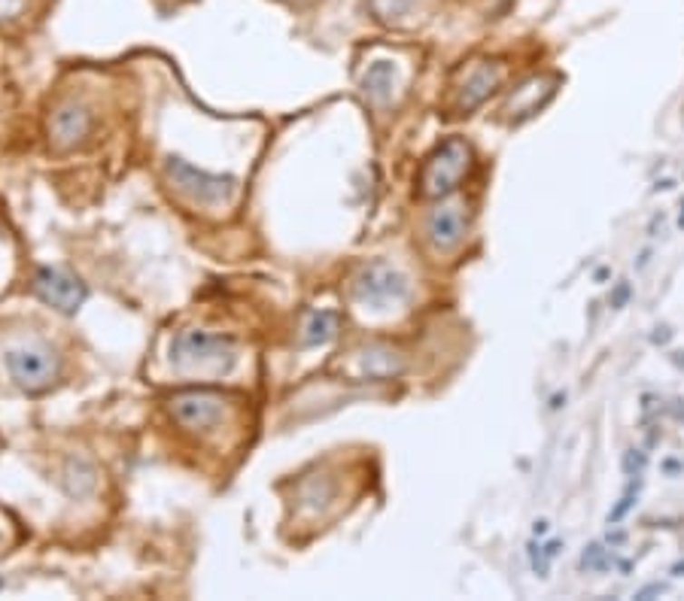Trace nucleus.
I'll use <instances>...</instances> for the list:
<instances>
[{
    "label": "nucleus",
    "mask_w": 684,
    "mask_h": 601,
    "mask_svg": "<svg viewBox=\"0 0 684 601\" xmlns=\"http://www.w3.org/2000/svg\"><path fill=\"white\" fill-rule=\"evenodd\" d=\"M472 164V150L469 143L460 141V137H447L445 143L435 146V152L423 161L420 168V198L438 200L447 198L460 189L463 177L469 173Z\"/></svg>",
    "instance_id": "nucleus-1"
},
{
    "label": "nucleus",
    "mask_w": 684,
    "mask_h": 601,
    "mask_svg": "<svg viewBox=\"0 0 684 601\" xmlns=\"http://www.w3.org/2000/svg\"><path fill=\"white\" fill-rule=\"evenodd\" d=\"M6 371L24 395H43L62 377V359L49 344L34 341L6 353Z\"/></svg>",
    "instance_id": "nucleus-2"
},
{
    "label": "nucleus",
    "mask_w": 684,
    "mask_h": 601,
    "mask_svg": "<svg viewBox=\"0 0 684 601\" xmlns=\"http://www.w3.org/2000/svg\"><path fill=\"white\" fill-rule=\"evenodd\" d=\"M238 359L235 341L204 328H186L171 341V362L177 368H213L229 371Z\"/></svg>",
    "instance_id": "nucleus-3"
},
{
    "label": "nucleus",
    "mask_w": 684,
    "mask_h": 601,
    "mask_svg": "<svg viewBox=\"0 0 684 601\" xmlns=\"http://www.w3.org/2000/svg\"><path fill=\"white\" fill-rule=\"evenodd\" d=\"M353 298L368 307H386V304H402L411 295V280L398 267L386 261H366L350 280Z\"/></svg>",
    "instance_id": "nucleus-4"
},
{
    "label": "nucleus",
    "mask_w": 684,
    "mask_h": 601,
    "mask_svg": "<svg viewBox=\"0 0 684 601\" xmlns=\"http://www.w3.org/2000/svg\"><path fill=\"white\" fill-rule=\"evenodd\" d=\"M164 173H168V179L174 182L183 195H189L195 204H201V207L229 204V200L235 198V191H238V179L235 177L198 170L183 159H168V161H164Z\"/></svg>",
    "instance_id": "nucleus-5"
},
{
    "label": "nucleus",
    "mask_w": 684,
    "mask_h": 601,
    "mask_svg": "<svg viewBox=\"0 0 684 601\" xmlns=\"http://www.w3.org/2000/svg\"><path fill=\"white\" fill-rule=\"evenodd\" d=\"M225 398L216 389H183L168 401V411L177 425L189 431H210L222 422L225 416Z\"/></svg>",
    "instance_id": "nucleus-6"
},
{
    "label": "nucleus",
    "mask_w": 684,
    "mask_h": 601,
    "mask_svg": "<svg viewBox=\"0 0 684 601\" xmlns=\"http://www.w3.org/2000/svg\"><path fill=\"white\" fill-rule=\"evenodd\" d=\"M34 295L55 307L58 313H76L89 298V289H85L83 280H76L73 274L62 271V267H40L34 274Z\"/></svg>",
    "instance_id": "nucleus-7"
},
{
    "label": "nucleus",
    "mask_w": 684,
    "mask_h": 601,
    "mask_svg": "<svg viewBox=\"0 0 684 601\" xmlns=\"http://www.w3.org/2000/svg\"><path fill=\"white\" fill-rule=\"evenodd\" d=\"M92 128H94L92 110L83 107V103H76V101H67L52 112L49 141L58 152H67V150H76V146L92 134Z\"/></svg>",
    "instance_id": "nucleus-8"
},
{
    "label": "nucleus",
    "mask_w": 684,
    "mask_h": 601,
    "mask_svg": "<svg viewBox=\"0 0 684 601\" xmlns=\"http://www.w3.org/2000/svg\"><path fill=\"white\" fill-rule=\"evenodd\" d=\"M465 228H469V219H465L463 207L456 204H441L426 216V240L435 252H450L460 247Z\"/></svg>",
    "instance_id": "nucleus-9"
},
{
    "label": "nucleus",
    "mask_w": 684,
    "mask_h": 601,
    "mask_svg": "<svg viewBox=\"0 0 684 601\" xmlns=\"http://www.w3.org/2000/svg\"><path fill=\"white\" fill-rule=\"evenodd\" d=\"M553 85H557V76H533V80L521 82L505 103L508 119H526L533 112H539L557 92Z\"/></svg>",
    "instance_id": "nucleus-10"
},
{
    "label": "nucleus",
    "mask_w": 684,
    "mask_h": 601,
    "mask_svg": "<svg viewBox=\"0 0 684 601\" xmlns=\"http://www.w3.org/2000/svg\"><path fill=\"white\" fill-rule=\"evenodd\" d=\"M499 82H502V71L496 64H474L469 76H465V82L460 85V94H456V110L460 112L478 110L481 103L499 89Z\"/></svg>",
    "instance_id": "nucleus-11"
},
{
    "label": "nucleus",
    "mask_w": 684,
    "mask_h": 601,
    "mask_svg": "<svg viewBox=\"0 0 684 601\" xmlns=\"http://www.w3.org/2000/svg\"><path fill=\"white\" fill-rule=\"evenodd\" d=\"M359 364H362V373H366V377H375V380H389V377H396V373H402V368H405L402 355L386 344L366 346L359 355Z\"/></svg>",
    "instance_id": "nucleus-12"
},
{
    "label": "nucleus",
    "mask_w": 684,
    "mask_h": 601,
    "mask_svg": "<svg viewBox=\"0 0 684 601\" xmlns=\"http://www.w3.org/2000/svg\"><path fill=\"white\" fill-rule=\"evenodd\" d=\"M362 92L371 103H386L396 92V64L393 61H371L362 73Z\"/></svg>",
    "instance_id": "nucleus-13"
},
{
    "label": "nucleus",
    "mask_w": 684,
    "mask_h": 601,
    "mask_svg": "<svg viewBox=\"0 0 684 601\" xmlns=\"http://www.w3.org/2000/svg\"><path fill=\"white\" fill-rule=\"evenodd\" d=\"M337 328H341V313L337 310H314L305 322V334H301V344L305 346H323L337 337Z\"/></svg>",
    "instance_id": "nucleus-14"
},
{
    "label": "nucleus",
    "mask_w": 684,
    "mask_h": 601,
    "mask_svg": "<svg viewBox=\"0 0 684 601\" xmlns=\"http://www.w3.org/2000/svg\"><path fill=\"white\" fill-rule=\"evenodd\" d=\"M414 0H368V10L375 13L380 22H398L411 13Z\"/></svg>",
    "instance_id": "nucleus-15"
},
{
    "label": "nucleus",
    "mask_w": 684,
    "mask_h": 601,
    "mask_svg": "<svg viewBox=\"0 0 684 601\" xmlns=\"http://www.w3.org/2000/svg\"><path fill=\"white\" fill-rule=\"evenodd\" d=\"M332 499V483L326 477H314V480L301 483V501L305 508H323V504Z\"/></svg>",
    "instance_id": "nucleus-16"
},
{
    "label": "nucleus",
    "mask_w": 684,
    "mask_h": 601,
    "mask_svg": "<svg viewBox=\"0 0 684 601\" xmlns=\"http://www.w3.org/2000/svg\"><path fill=\"white\" fill-rule=\"evenodd\" d=\"M581 568H584V571H596V574L609 571V568H611V553L605 550L602 544L584 547V553H581Z\"/></svg>",
    "instance_id": "nucleus-17"
},
{
    "label": "nucleus",
    "mask_w": 684,
    "mask_h": 601,
    "mask_svg": "<svg viewBox=\"0 0 684 601\" xmlns=\"http://www.w3.org/2000/svg\"><path fill=\"white\" fill-rule=\"evenodd\" d=\"M620 465H623V471H627V477H642V471L648 468V456L642 450H627Z\"/></svg>",
    "instance_id": "nucleus-18"
},
{
    "label": "nucleus",
    "mask_w": 684,
    "mask_h": 601,
    "mask_svg": "<svg viewBox=\"0 0 684 601\" xmlns=\"http://www.w3.org/2000/svg\"><path fill=\"white\" fill-rule=\"evenodd\" d=\"M630 298H633V286H630V280H618V283H614V289L609 295L611 310H623L630 304Z\"/></svg>",
    "instance_id": "nucleus-19"
},
{
    "label": "nucleus",
    "mask_w": 684,
    "mask_h": 601,
    "mask_svg": "<svg viewBox=\"0 0 684 601\" xmlns=\"http://www.w3.org/2000/svg\"><path fill=\"white\" fill-rule=\"evenodd\" d=\"M530 562H533V571L539 574V577H548V571H551V556L544 553V547L542 544H530Z\"/></svg>",
    "instance_id": "nucleus-20"
},
{
    "label": "nucleus",
    "mask_w": 684,
    "mask_h": 601,
    "mask_svg": "<svg viewBox=\"0 0 684 601\" xmlns=\"http://www.w3.org/2000/svg\"><path fill=\"white\" fill-rule=\"evenodd\" d=\"M633 504H636V499H633V490H630V492H627V495H623V499H620V504H618V508H614V510L609 513V526H618V522H620L623 517H627V510L633 508Z\"/></svg>",
    "instance_id": "nucleus-21"
},
{
    "label": "nucleus",
    "mask_w": 684,
    "mask_h": 601,
    "mask_svg": "<svg viewBox=\"0 0 684 601\" xmlns=\"http://www.w3.org/2000/svg\"><path fill=\"white\" fill-rule=\"evenodd\" d=\"M22 4H24V0H0V22L13 19V15L22 10Z\"/></svg>",
    "instance_id": "nucleus-22"
},
{
    "label": "nucleus",
    "mask_w": 684,
    "mask_h": 601,
    "mask_svg": "<svg viewBox=\"0 0 684 601\" xmlns=\"http://www.w3.org/2000/svg\"><path fill=\"white\" fill-rule=\"evenodd\" d=\"M663 592H666V583H651V586L639 589V592H636V598H651V596H663Z\"/></svg>",
    "instance_id": "nucleus-23"
},
{
    "label": "nucleus",
    "mask_w": 684,
    "mask_h": 601,
    "mask_svg": "<svg viewBox=\"0 0 684 601\" xmlns=\"http://www.w3.org/2000/svg\"><path fill=\"white\" fill-rule=\"evenodd\" d=\"M548 528H551V522H548V519H535L533 535H535V538H542V535H548Z\"/></svg>",
    "instance_id": "nucleus-24"
},
{
    "label": "nucleus",
    "mask_w": 684,
    "mask_h": 601,
    "mask_svg": "<svg viewBox=\"0 0 684 601\" xmlns=\"http://www.w3.org/2000/svg\"><path fill=\"white\" fill-rule=\"evenodd\" d=\"M605 541H609V547H620L623 541H627V535H623V531H614V535H611V531H609V538H605Z\"/></svg>",
    "instance_id": "nucleus-25"
},
{
    "label": "nucleus",
    "mask_w": 684,
    "mask_h": 601,
    "mask_svg": "<svg viewBox=\"0 0 684 601\" xmlns=\"http://www.w3.org/2000/svg\"><path fill=\"white\" fill-rule=\"evenodd\" d=\"M560 550H562V541H551V544H544V553H548L551 559H553V556H560Z\"/></svg>",
    "instance_id": "nucleus-26"
},
{
    "label": "nucleus",
    "mask_w": 684,
    "mask_h": 601,
    "mask_svg": "<svg viewBox=\"0 0 684 601\" xmlns=\"http://www.w3.org/2000/svg\"><path fill=\"white\" fill-rule=\"evenodd\" d=\"M672 574H675V577H684V562H679V565H675V568H672Z\"/></svg>",
    "instance_id": "nucleus-27"
},
{
    "label": "nucleus",
    "mask_w": 684,
    "mask_h": 601,
    "mask_svg": "<svg viewBox=\"0 0 684 601\" xmlns=\"http://www.w3.org/2000/svg\"><path fill=\"white\" fill-rule=\"evenodd\" d=\"M679 228L684 231V207H681V216H679Z\"/></svg>",
    "instance_id": "nucleus-28"
},
{
    "label": "nucleus",
    "mask_w": 684,
    "mask_h": 601,
    "mask_svg": "<svg viewBox=\"0 0 684 601\" xmlns=\"http://www.w3.org/2000/svg\"><path fill=\"white\" fill-rule=\"evenodd\" d=\"M0 586H4V583H0Z\"/></svg>",
    "instance_id": "nucleus-29"
}]
</instances>
